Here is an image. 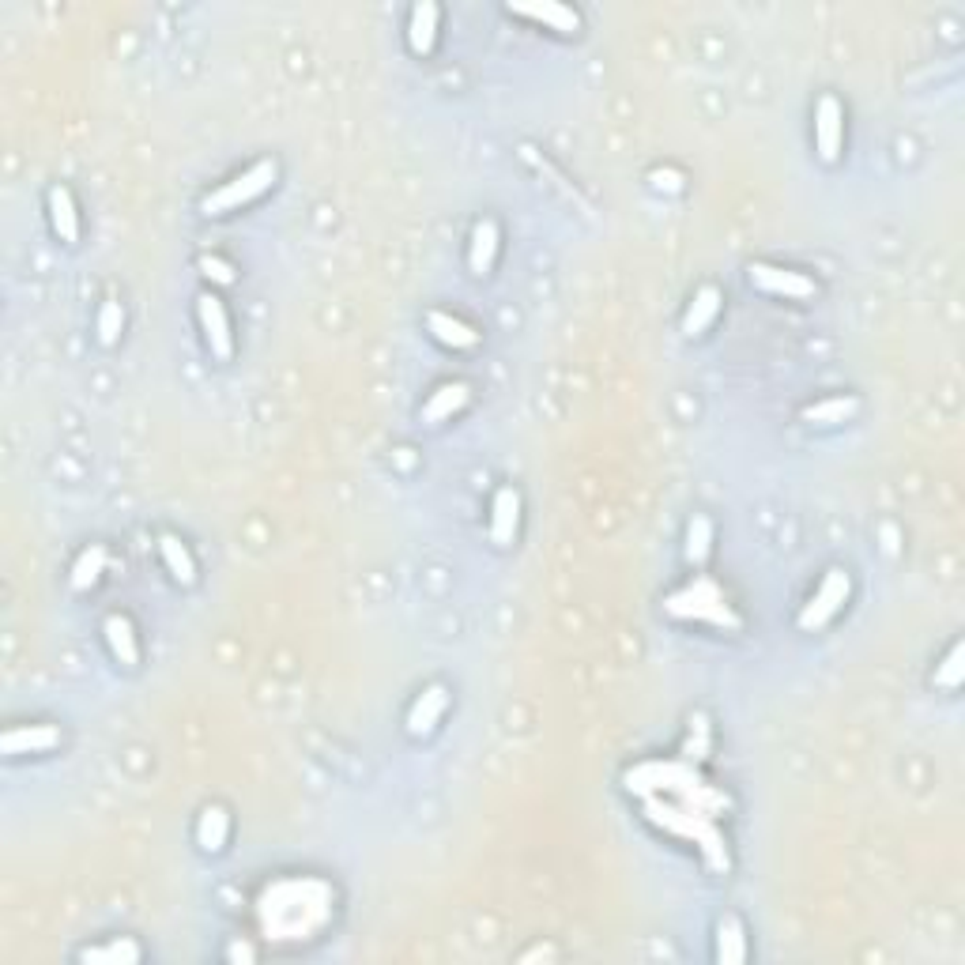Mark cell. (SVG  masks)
I'll return each instance as SVG.
<instances>
[{
	"label": "cell",
	"instance_id": "1",
	"mask_svg": "<svg viewBox=\"0 0 965 965\" xmlns=\"http://www.w3.org/2000/svg\"><path fill=\"white\" fill-rule=\"evenodd\" d=\"M664 607H668V615H675V619H705L713 622V626H732V630L739 626V619L732 615L728 600H724V592H720L709 577H698V581L687 585L683 592L668 596Z\"/></svg>",
	"mask_w": 965,
	"mask_h": 965
},
{
	"label": "cell",
	"instance_id": "2",
	"mask_svg": "<svg viewBox=\"0 0 965 965\" xmlns=\"http://www.w3.org/2000/svg\"><path fill=\"white\" fill-rule=\"evenodd\" d=\"M276 181V163L272 159H264V163L249 166L242 178H234L230 185H223V189H215V193H208L204 197V215H223V212H234V208H242V204H249L253 197H261L264 189Z\"/></svg>",
	"mask_w": 965,
	"mask_h": 965
},
{
	"label": "cell",
	"instance_id": "3",
	"mask_svg": "<svg viewBox=\"0 0 965 965\" xmlns=\"http://www.w3.org/2000/svg\"><path fill=\"white\" fill-rule=\"evenodd\" d=\"M849 573L845 570H830L826 573V581H822V589L811 596V604L800 611V626L803 630H818V626H826V622L834 619L837 611H841V604L849 600Z\"/></svg>",
	"mask_w": 965,
	"mask_h": 965
},
{
	"label": "cell",
	"instance_id": "4",
	"mask_svg": "<svg viewBox=\"0 0 965 965\" xmlns=\"http://www.w3.org/2000/svg\"><path fill=\"white\" fill-rule=\"evenodd\" d=\"M197 310H200V325H204V340L212 347V355L215 359H230V355H234V332H230L223 302L215 295H200Z\"/></svg>",
	"mask_w": 965,
	"mask_h": 965
},
{
	"label": "cell",
	"instance_id": "5",
	"mask_svg": "<svg viewBox=\"0 0 965 965\" xmlns=\"http://www.w3.org/2000/svg\"><path fill=\"white\" fill-rule=\"evenodd\" d=\"M754 287H762L769 295H785V298H811L818 291L815 283L800 272H785V268H773V264H751Z\"/></svg>",
	"mask_w": 965,
	"mask_h": 965
},
{
	"label": "cell",
	"instance_id": "6",
	"mask_svg": "<svg viewBox=\"0 0 965 965\" xmlns=\"http://www.w3.org/2000/svg\"><path fill=\"white\" fill-rule=\"evenodd\" d=\"M841 121H845V114H841V102L837 99H818V110H815V144H818V155L826 159V163H834L837 155H841Z\"/></svg>",
	"mask_w": 965,
	"mask_h": 965
},
{
	"label": "cell",
	"instance_id": "7",
	"mask_svg": "<svg viewBox=\"0 0 965 965\" xmlns=\"http://www.w3.org/2000/svg\"><path fill=\"white\" fill-rule=\"evenodd\" d=\"M491 536L494 543H502L506 547L509 540H513V532H517V521H521V498H517V491L513 487H502V491L494 494V509H491Z\"/></svg>",
	"mask_w": 965,
	"mask_h": 965
},
{
	"label": "cell",
	"instance_id": "8",
	"mask_svg": "<svg viewBox=\"0 0 965 965\" xmlns=\"http://www.w3.org/2000/svg\"><path fill=\"white\" fill-rule=\"evenodd\" d=\"M106 641H110V653L121 668H136L140 664V645H136V634H132V622L125 615H110L106 619Z\"/></svg>",
	"mask_w": 965,
	"mask_h": 965
},
{
	"label": "cell",
	"instance_id": "9",
	"mask_svg": "<svg viewBox=\"0 0 965 965\" xmlns=\"http://www.w3.org/2000/svg\"><path fill=\"white\" fill-rule=\"evenodd\" d=\"M509 12H513V16L540 19V23H547L551 31H562V34H573L577 27H581L577 12L566 8V4H509Z\"/></svg>",
	"mask_w": 965,
	"mask_h": 965
},
{
	"label": "cell",
	"instance_id": "10",
	"mask_svg": "<svg viewBox=\"0 0 965 965\" xmlns=\"http://www.w3.org/2000/svg\"><path fill=\"white\" fill-rule=\"evenodd\" d=\"M445 713V687H430L423 690V698L411 705L408 713V732L411 736H426V732H434V724H438V717Z\"/></svg>",
	"mask_w": 965,
	"mask_h": 965
},
{
	"label": "cell",
	"instance_id": "11",
	"mask_svg": "<svg viewBox=\"0 0 965 965\" xmlns=\"http://www.w3.org/2000/svg\"><path fill=\"white\" fill-rule=\"evenodd\" d=\"M50 219H53V230H57L61 242H76V238H80V215H76L72 193H68L65 185H57V189L50 193Z\"/></svg>",
	"mask_w": 965,
	"mask_h": 965
},
{
	"label": "cell",
	"instance_id": "12",
	"mask_svg": "<svg viewBox=\"0 0 965 965\" xmlns=\"http://www.w3.org/2000/svg\"><path fill=\"white\" fill-rule=\"evenodd\" d=\"M434 38H438V8L434 4H415L411 8V27H408V42L411 50L426 57L434 50Z\"/></svg>",
	"mask_w": 965,
	"mask_h": 965
},
{
	"label": "cell",
	"instance_id": "13",
	"mask_svg": "<svg viewBox=\"0 0 965 965\" xmlns=\"http://www.w3.org/2000/svg\"><path fill=\"white\" fill-rule=\"evenodd\" d=\"M57 743H61V732H57V728H46V724H38V728H16V732L4 736V754L50 751Z\"/></svg>",
	"mask_w": 965,
	"mask_h": 965
},
{
	"label": "cell",
	"instance_id": "14",
	"mask_svg": "<svg viewBox=\"0 0 965 965\" xmlns=\"http://www.w3.org/2000/svg\"><path fill=\"white\" fill-rule=\"evenodd\" d=\"M494 253H498V227H494L491 219H483V223H475L472 253H468V264H472L475 276H487V272H491Z\"/></svg>",
	"mask_w": 965,
	"mask_h": 965
},
{
	"label": "cell",
	"instance_id": "15",
	"mask_svg": "<svg viewBox=\"0 0 965 965\" xmlns=\"http://www.w3.org/2000/svg\"><path fill=\"white\" fill-rule=\"evenodd\" d=\"M717 310H720V291L717 287H702V291L694 295V302H690L687 317H683V332H687V336H702L705 328L713 325Z\"/></svg>",
	"mask_w": 965,
	"mask_h": 965
},
{
	"label": "cell",
	"instance_id": "16",
	"mask_svg": "<svg viewBox=\"0 0 965 965\" xmlns=\"http://www.w3.org/2000/svg\"><path fill=\"white\" fill-rule=\"evenodd\" d=\"M159 551H163L166 570H170V577H174L178 585H193V581H197V562L185 551V543L174 540V536H163V540H159Z\"/></svg>",
	"mask_w": 965,
	"mask_h": 965
},
{
	"label": "cell",
	"instance_id": "17",
	"mask_svg": "<svg viewBox=\"0 0 965 965\" xmlns=\"http://www.w3.org/2000/svg\"><path fill=\"white\" fill-rule=\"evenodd\" d=\"M227 834H230L227 811H223V807H208L197 822V845L204 852H219L223 845H227Z\"/></svg>",
	"mask_w": 965,
	"mask_h": 965
},
{
	"label": "cell",
	"instance_id": "18",
	"mask_svg": "<svg viewBox=\"0 0 965 965\" xmlns=\"http://www.w3.org/2000/svg\"><path fill=\"white\" fill-rule=\"evenodd\" d=\"M743 958H747V939H743V924H739L736 916H728V920H720V928H717V962L739 965Z\"/></svg>",
	"mask_w": 965,
	"mask_h": 965
},
{
	"label": "cell",
	"instance_id": "19",
	"mask_svg": "<svg viewBox=\"0 0 965 965\" xmlns=\"http://www.w3.org/2000/svg\"><path fill=\"white\" fill-rule=\"evenodd\" d=\"M430 332H434L445 347H475L479 344V332L468 328L464 321H453L449 313H430Z\"/></svg>",
	"mask_w": 965,
	"mask_h": 965
},
{
	"label": "cell",
	"instance_id": "20",
	"mask_svg": "<svg viewBox=\"0 0 965 965\" xmlns=\"http://www.w3.org/2000/svg\"><path fill=\"white\" fill-rule=\"evenodd\" d=\"M464 400H468V385H460V381H453V385H442L438 393L426 400L423 423H442L445 415H453V411H457Z\"/></svg>",
	"mask_w": 965,
	"mask_h": 965
},
{
	"label": "cell",
	"instance_id": "21",
	"mask_svg": "<svg viewBox=\"0 0 965 965\" xmlns=\"http://www.w3.org/2000/svg\"><path fill=\"white\" fill-rule=\"evenodd\" d=\"M80 958L87 965H132V962H140V947H136L132 939H117V943H110V947L83 950Z\"/></svg>",
	"mask_w": 965,
	"mask_h": 965
},
{
	"label": "cell",
	"instance_id": "22",
	"mask_svg": "<svg viewBox=\"0 0 965 965\" xmlns=\"http://www.w3.org/2000/svg\"><path fill=\"white\" fill-rule=\"evenodd\" d=\"M102 570H106V551H102V547L83 551V555L76 558V566H72V589H91V585L99 581Z\"/></svg>",
	"mask_w": 965,
	"mask_h": 965
},
{
	"label": "cell",
	"instance_id": "23",
	"mask_svg": "<svg viewBox=\"0 0 965 965\" xmlns=\"http://www.w3.org/2000/svg\"><path fill=\"white\" fill-rule=\"evenodd\" d=\"M852 411H856V400H822V404H811V408L803 411V419L807 423H818V426H830V423H845Z\"/></svg>",
	"mask_w": 965,
	"mask_h": 965
},
{
	"label": "cell",
	"instance_id": "24",
	"mask_svg": "<svg viewBox=\"0 0 965 965\" xmlns=\"http://www.w3.org/2000/svg\"><path fill=\"white\" fill-rule=\"evenodd\" d=\"M709 547H713V524L705 521V517H694L687 532V558L694 566H702L705 558H709Z\"/></svg>",
	"mask_w": 965,
	"mask_h": 965
},
{
	"label": "cell",
	"instance_id": "25",
	"mask_svg": "<svg viewBox=\"0 0 965 965\" xmlns=\"http://www.w3.org/2000/svg\"><path fill=\"white\" fill-rule=\"evenodd\" d=\"M962 683V645H954L943 668L935 671V687H958Z\"/></svg>",
	"mask_w": 965,
	"mask_h": 965
},
{
	"label": "cell",
	"instance_id": "26",
	"mask_svg": "<svg viewBox=\"0 0 965 965\" xmlns=\"http://www.w3.org/2000/svg\"><path fill=\"white\" fill-rule=\"evenodd\" d=\"M117 332H121V306H117V302H106L99 313V340L110 347L117 340Z\"/></svg>",
	"mask_w": 965,
	"mask_h": 965
},
{
	"label": "cell",
	"instance_id": "27",
	"mask_svg": "<svg viewBox=\"0 0 965 965\" xmlns=\"http://www.w3.org/2000/svg\"><path fill=\"white\" fill-rule=\"evenodd\" d=\"M204 272H208V276H215L219 283H230V279H234V272H230L227 264H219V261H204Z\"/></svg>",
	"mask_w": 965,
	"mask_h": 965
},
{
	"label": "cell",
	"instance_id": "28",
	"mask_svg": "<svg viewBox=\"0 0 965 965\" xmlns=\"http://www.w3.org/2000/svg\"><path fill=\"white\" fill-rule=\"evenodd\" d=\"M227 954L234 958V962H238V958H242V962H253V950H249L246 943H234V947H230Z\"/></svg>",
	"mask_w": 965,
	"mask_h": 965
}]
</instances>
